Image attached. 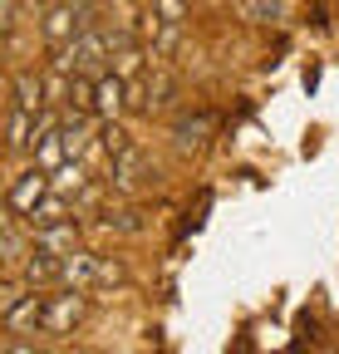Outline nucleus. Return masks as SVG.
Returning a JSON list of instances; mask_svg holds the SVG:
<instances>
[{
  "label": "nucleus",
  "instance_id": "1",
  "mask_svg": "<svg viewBox=\"0 0 339 354\" xmlns=\"http://www.w3.org/2000/svg\"><path fill=\"white\" fill-rule=\"evenodd\" d=\"M123 44H133L128 30H99V25H89L84 35H74L64 50H55L59 55L55 69L59 74H74V79H99L104 64L113 59V50H123Z\"/></svg>",
  "mask_w": 339,
  "mask_h": 354
},
{
  "label": "nucleus",
  "instance_id": "2",
  "mask_svg": "<svg viewBox=\"0 0 339 354\" xmlns=\"http://www.w3.org/2000/svg\"><path fill=\"white\" fill-rule=\"evenodd\" d=\"M69 290H99V286H123V266L94 251H69L64 256V281Z\"/></svg>",
  "mask_w": 339,
  "mask_h": 354
},
{
  "label": "nucleus",
  "instance_id": "3",
  "mask_svg": "<svg viewBox=\"0 0 339 354\" xmlns=\"http://www.w3.org/2000/svg\"><path fill=\"white\" fill-rule=\"evenodd\" d=\"M45 310H50V295L45 290H25L6 315H0V325H6L10 339H25V335H45Z\"/></svg>",
  "mask_w": 339,
  "mask_h": 354
},
{
  "label": "nucleus",
  "instance_id": "4",
  "mask_svg": "<svg viewBox=\"0 0 339 354\" xmlns=\"http://www.w3.org/2000/svg\"><path fill=\"white\" fill-rule=\"evenodd\" d=\"M89 315V290H59L50 295V310H45V335H74Z\"/></svg>",
  "mask_w": 339,
  "mask_h": 354
},
{
  "label": "nucleus",
  "instance_id": "5",
  "mask_svg": "<svg viewBox=\"0 0 339 354\" xmlns=\"http://www.w3.org/2000/svg\"><path fill=\"white\" fill-rule=\"evenodd\" d=\"M55 187H50V172L45 167H25L15 183H10V212L15 216H30L35 212V202H45Z\"/></svg>",
  "mask_w": 339,
  "mask_h": 354
},
{
  "label": "nucleus",
  "instance_id": "6",
  "mask_svg": "<svg viewBox=\"0 0 339 354\" xmlns=\"http://www.w3.org/2000/svg\"><path fill=\"white\" fill-rule=\"evenodd\" d=\"M20 281L30 286V290H45V286H59L64 281V256H55V251H25V266H20Z\"/></svg>",
  "mask_w": 339,
  "mask_h": 354
},
{
  "label": "nucleus",
  "instance_id": "7",
  "mask_svg": "<svg viewBox=\"0 0 339 354\" xmlns=\"http://www.w3.org/2000/svg\"><path fill=\"white\" fill-rule=\"evenodd\" d=\"M35 167H45V172H55L59 162H69V148H64V133H59V123L45 113V128H39V138H35Z\"/></svg>",
  "mask_w": 339,
  "mask_h": 354
},
{
  "label": "nucleus",
  "instance_id": "8",
  "mask_svg": "<svg viewBox=\"0 0 339 354\" xmlns=\"http://www.w3.org/2000/svg\"><path fill=\"white\" fill-rule=\"evenodd\" d=\"M123 109H128V84H123L118 74H99V79H94V113L108 123V118H118Z\"/></svg>",
  "mask_w": 339,
  "mask_h": 354
},
{
  "label": "nucleus",
  "instance_id": "9",
  "mask_svg": "<svg viewBox=\"0 0 339 354\" xmlns=\"http://www.w3.org/2000/svg\"><path fill=\"white\" fill-rule=\"evenodd\" d=\"M30 246H35V251H55V256L79 251V221L69 216V221H55V227H39Z\"/></svg>",
  "mask_w": 339,
  "mask_h": 354
},
{
  "label": "nucleus",
  "instance_id": "10",
  "mask_svg": "<svg viewBox=\"0 0 339 354\" xmlns=\"http://www.w3.org/2000/svg\"><path fill=\"white\" fill-rule=\"evenodd\" d=\"M143 167H148V158H143L138 148H123V153H113V187H118V192H138V183H143Z\"/></svg>",
  "mask_w": 339,
  "mask_h": 354
},
{
  "label": "nucleus",
  "instance_id": "11",
  "mask_svg": "<svg viewBox=\"0 0 339 354\" xmlns=\"http://www.w3.org/2000/svg\"><path fill=\"white\" fill-rule=\"evenodd\" d=\"M290 0H241V20L251 25H285Z\"/></svg>",
  "mask_w": 339,
  "mask_h": 354
},
{
  "label": "nucleus",
  "instance_id": "12",
  "mask_svg": "<svg viewBox=\"0 0 339 354\" xmlns=\"http://www.w3.org/2000/svg\"><path fill=\"white\" fill-rule=\"evenodd\" d=\"M25 221H30V232L55 227V221H69V197H64V192H50L45 202H35V212H30Z\"/></svg>",
  "mask_w": 339,
  "mask_h": 354
},
{
  "label": "nucleus",
  "instance_id": "13",
  "mask_svg": "<svg viewBox=\"0 0 339 354\" xmlns=\"http://www.w3.org/2000/svg\"><path fill=\"white\" fill-rule=\"evenodd\" d=\"M45 79H35V74H20L15 79V109L20 113H45Z\"/></svg>",
  "mask_w": 339,
  "mask_h": 354
},
{
  "label": "nucleus",
  "instance_id": "14",
  "mask_svg": "<svg viewBox=\"0 0 339 354\" xmlns=\"http://www.w3.org/2000/svg\"><path fill=\"white\" fill-rule=\"evenodd\" d=\"M59 133H64V148H69V158H79L84 148H89V123H84V118L59 123Z\"/></svg>",
  "mask_w": 339,
  "mask_h": 354
},
{
  "label": "nucleus",
  "instance_id": "15",
  "mask_svg": "<svg viewBox=\"0 0 339 354\" xmlns=\"http://www.w3.org/2000/svg\"><path fill=\"white\" fill-rule=\"evenodd\" d=\"M153 15L167 25H182L187 20V0H153Z\"/></svg>",
  "mask_w": 339,
  "mask_h": 354
},
{
  "label": "nucleus",
  "instance_id": "16",
  "mask_svg": "<svg viewBox=\"0 0 339 354\" xmlns=\"http://www.w3.org/2000/svg\"><path fill=\"white\" fill-rule=\"evenodd\" d=\"M104 148H108V153H123V148H133V143H128V128H123L118 118H108V128H104Z\"/></svg>",
  "mask_w": 339,
  "mask_h": 354
},
{
  "label": "nucleus",
  "instance_id": "17",
  "mask_svg": "<svg viewBox=\"0 0 339 354\" xmlns=\"http://www.w3.org/2000/svg\"><path fill=\"white\" fill-rule=\"evenodd\" d=\"M211 128V118H182L177 123V143L187 148V143H197V133H206Z\"/></svg>",
  "mask_w": 339,
  "mask_h": 354
},
{
  "label": "nucleus",
  "instance_id": "18",
  "mask_svg": "<svg viewBox=\"0 0 339 354\" xmlns=\"http://www.w3.org/2000/svg\"><path fill=\"white\" fill-rule=\"evenodd\" d=\"M108 227H118V232H143V221H138V212H108Z\"/></svg>",
  "mask_w": 339,
  "mask_h": 354
},
{
  "label": "nucleus",
  "instance_id": "19",
  "mask_svg": "<svg viewBox=\"0 0 339 354\" xmlns=\"http://www.w3.org/2000/svg\"><path fill=\"white\" fill-rule=\"evenodd\" d=\"M15 15H20L15 0H0V35H10V30H15Z\"/></svg>",
  "mask_w": 339,
  "mask_h": 354
},
{
  "label": "nucleus",
  "instance_id": "20",
  "mask_svg": "<svg viewBox=\"0 0 339 354\" xmlns=\"http://www.w3.org/2000/svg\"><path fill=\"white\" fill-rule=\"evenodd\" d=\"M15 300H20V286H15V281H0V315H6Z\"/></svg>",
  "mask_w": 339,
  "mask_h": 354
},
{
  "label": "nucleus",
  "instance_id": "21",
  "mask_svg": "<svg viewBox=\"0 0 339 354\" xmlns=\"http://www.w3.org/2000/svg\"><path fill=\"white\" fill-rule=\"evenodd\" d=\"M0 354H39V349H35L30 339H10V344H6V349H0Z\"/></svg>",
  "mask_w": 339,
  "mask_h": 354
}]
</instances>
